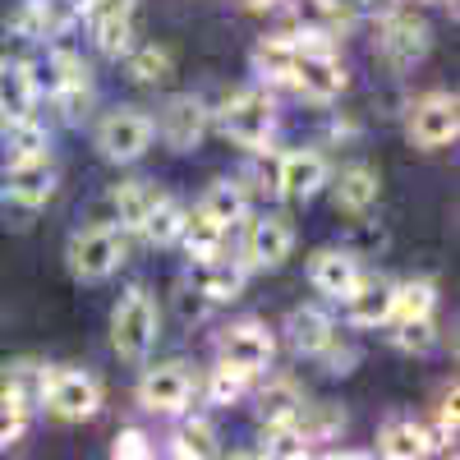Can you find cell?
<instances>
[{"instance_id": "cell-1", "label": "cell", "mask_w": 460, "mask_h": 460, "mask_svg": "<svg viewBox=\"0 0 460 460\" xmlns=\"http://www.w3.org/2000/svg\"><path fill=\"white\" fill-rule=\"evenodd\" d=\"M157 336H162V309H157V299H152V290L147 286L120 290V299H115V309H111L115 355H120L125 364H147Z\"/></svg>"}, {"instance_id": "cell-2", "label": "cell", "mask_w": 460, "mask_h": 460, "mask_svg": "<svg viewBox=\"0 0 460 460\" xmlns=\"http://www.w3.org/2000/svg\"><path fill=\"white\" fill-rule=\"evenodd\" d=\"M32 69L47 74V79H37V88L47 84V93H51V102H56V111L65 115V120L69 125H84L88 115H93V97H97L84 56L74 51V47H65V42H51L47 65H32Z\"/></svg>"}, {"instance_id": "cell-3", "label": "cell", "mask_w": 460, "mask_h": 460, "mask_svg": "<svg viewBox=\"0 0 460 460\" xmlns=\"http://www.w3.org/2000/svg\"><path fill=\"white\" fill-rule=\"evenodd\" d=\"M125 258H129V235H125L120 226H111V221H97V226L74 230L69 244H65L69 277L84 281V286H97V281L115 277Z\"/></svg>"}, {"instance_id": "cell-4", "label": "cell", "mask_w": 460, "mask_h": 460, "mask_svg": "<svg viewBox=\"0 0 460 460\" xmlns=\"http://www.w3.org/2000/svg\"><path fill=\"white\" fill-rule=\"evenodd\" d=\"M212 115H217L221 134L235 147H244V152H272V143H277V102L267 97L262 88L230 93L221 102V111H212Z\"/></svg>"}, {"instance_id": "cell-5", "label": "cell", "mask_w": 460, "mask_h": 460, "mask_svg": "<svg viewBox=\"0 0 460 460\" xmlns=\"http://www.w3.org/2000/svg\"><path fill=\"white\" fill-rule=\"evenodd\" d=\"M295 37V60H290V88L304 93L309 102H336L345 93V84H350V74H345L341 56H336V42H327V37Z\"/></svg>"}, {"instance_id": "cell-6", "label": "cell", "mask_w": 460, "mask_h": 460, "mask_svg": "<svg viewBox=\"0 0 460 460\" xmlns=\"http://www.w3.org/2000/svg\"><path fill=\"white\" fill-rule=\"evenodd\" d=\"M429 51H433V28L414 10H405V5L377 10V56L387 60V69L405 74L414 65H424Z\"/></svg>"}, {"instance_id": "cell-7", "label": "cell", "mask_w": 460, "mask_h": 460, "mask_svg": "<svg viewBox=\"0 0 460 460\" xmlns=\"http://www.w3.org/2000/svg\"><path fill=\"white\" fill-rule=\"evenodd\" d=\"M97 152L111 162V166H134L138 157H147L152 138H157V129H152V115L138 111V106H115L106 111L97 120Z\"/></svg>"}, {"instance_id": "cell-8", "label": "cell", "mask_w": 460, "mask_h": 460, "mask_svg": "<svg viewBox=\"0 0 460 460\" xmlns=\"http://www.w3.org/2000/svg\"><path fill=\"white\" fill-rule=\"evenodd\" d=\"M152 129H157V138L171 152H194V147H203V138L212 129V106L199 93H171L157 111V120H152Z\"/></svg>"}, {"instance_id": "cell-9", "label": "cell", "mask_w": 460, "mask_h": 460, "mask_svg": "<svg viewBox=\"0 0 460 460\" xmlns=\"http://www.w3.org/2000/svg\"><path fill=\"white\" fill-rule=\"evenodd\" d=\"M405 134L414 147L424 152H438V147H451L456 134H460V102L456 93H424L410 102V115H405Z\"/></svg>"}, {"instance_id": "cell-10", "label": "cell", "mask_w": 460, "mask_h": 460, "mask_svg": "<svg viewBox=\"0 0 460 460\" xmlns=\"http://www.w3.org/2000/svg\"><path fill=\"white\" fill-rule=\"evenodd\" d=\"M79 19L88 23L97 51L111 56V60H120L134 47L138 0H79Z\"/></svg>"}, {"instance_id": "cell-11", "label": "cell", "mask_w": 460, "mask_h": 460, "mask_svg": "<svg viewBox=\"0 0 460 460\" xmlns=\"http://www.w3.org/2000/svg\"><path fill=\"white\" fill-rule=\"evenodd\" d=\"M277 359V336L267 332L262 323L244 318V323H230L221 336H217V364H230L249 377H262Z\"/></svg>"}, {"instance_id": "cell-12", "label": "cell", "mask_w": 460, "mask_h": 460, "mask_svg": "<svg viewBox=\"0 0 460 460\" xmlns=\"http://www.w3.org/2000/svg\"><path fill=\"white\" fill-rule=\"evenodd\" d=\"M244 267H258V272H277V267L290 262L295 253V226L277 212H262V217H244Z\"/></svg>"}, {"instance_id": "cell-13", "label": "cell", "mask_w": 460, "mask_h": 460, "mask_svg": "<svg viewBox=\"0 0 460 460\" xmlns=\"http://www.w3.org/2000/svg\"><path fill=\"white\" fill-rule=\"evenodd\" d=\"M42 410H51L65 424H84V419H93L102 410V382L84 368H51Z\"/></svg>"}, {"instance_id": "cell-14", "label": "cell", "mask_w": 460, "mask_h": 460, "mask_svg": "<svg viewBox=\"0 0 460 460\" xmlns=\"http://www.w3.org/2000/svg\"><path fill=\"white\" fill-rule=\"evenodd\" d=\"M272 175H277V199H286V203H314L327 189V180H332V166H327L323 152H314V147H290V152L277 157Z\"/></svg>"}, {"instance_id": "cell-15", "label": "cell", "mask_w": 460, "mask_h": 460, "mask_svg": "<svg viewBox=\"0 0 460 460\" xmlns=\"http://www.w3.org/2000/svg\"><path fill=\"white\" fill-rule=\"evenodd\" d=\"M134 396L147 414H184L189 401H194V373L175 359L171 364H147Z\"/></svg>"}, {"instance_id": "cell-16", "label": "cell", "mask_w": 460, "mask_h": 460, "mask_svg": "<svg viewBox=\"0 0 460 460\" xmlns=\"http://www.w3.org/2000/svg\"><path fill=\"white\" fill-rule=\"evenodd\" d=\"M281 5H290V32L299 37L341 42L355 28V0H281Z\"/></svg>"}, {"instance_id": "cell-17", "label": "cell", "mask_w": 460, "mask_h": 460, "mask_svg": "<svg viewBox=\"0 0 460 460\" xmlns=\"http://www.w3.org/2000/svg\"><path fill=\"white\" fill-rule=\"evenodd\" d=\"M56 194V166H51V152L47 157H19V162H5V203L23 208V212H37L47 208Z\"/></svg>"}, {"instance_id": "cell-18", "label": "cell", "mask_w": 460, "mask_h": 460, "mask_svg": "<svg viewBox=\"0 0 460 460\" xmlns=\"http://www.w3.org/2000/svg\"><path fill=\"white\" fill-rule=\"evenodd\" d=\"M79 19V5H65V0H23L10 14V32L19 42H56L65 37Z\"/></svg>"}, {"instance_id": "cell-19", "label": "cell", "mask_w": 460, "mask_h": 460, "mask_svg": "<svg viewBox=\"0 0 460 460\" xmlns=\"http://www.w3.org/2000/svg\"><path fill=\"white\" fill-rule=\"evenodd\" d=\"M359 277H364V267H359V253L355 249H318L314 258H309V286L318 290V295H327V299H345L355 286H359Z\"/></svg>"}, {"instance_id": "cell-20", "label": "cell", "mask_w": 460, "mask_h": 460, "mask_svg": "<svg viewBox=\"0 0 460 460\" xmlns=\"http://www.w3.org/2000/svg\"><path fill=\"white\" fill-rule=\"evenodd\" d=\"M244 281H249V267L240 258H226L221 249L208 258H194V290L208 304H235L244 295Z\"/></svg>"}, {"instance_id": "cell-21", "label": "cell", "mask_w": 460, "mask_h": 460, "mask_svg": "<svg viewBox=\"0 0 460 460\" xmlns=\"http://www.w3.org/2000/svg\"><path fill=\"white\" fill-rule=\"evenodd\" d=\"M392 290L396 281L392 277H359V286L345 295V318H350V327H387L392 323Z\"/></svg>"}, {"instance_id": "cell-22", "label": "cell", "mask_w": 460, "mask_h": 460, "mask_svg": "<svg viewBox=\"0 0 460 460\" xmlns=\"http://www.w3.org/2000/svg\"><path fill=\"white\" fill-rule=\"evenodd\" d=\"M37 69L28 60H0V120L37 115Z\"/></svg>"}, {"instance_id": "cell-23", "label": "cell", "mask_w": 460, "mask_h": 460, "mask_svg": "<svg viewBox=\"0 0 460 460\" xmlns=\"http://www.w3.org/2000/svg\"><path fill=\"white\" fill-rule=\"evenodd\" d=\"M336 336V323L327 309H318V304H299V309L286 314V341L290 350L304 355V359H318V350Z\"/></svg>"}, {"instance_id": "cell-24", "label": "cell", "mask_w": 460, "mask_h": 460, "mask_svg": "<svg viewBox=\"0 0 460 460\" xmlns=\"http://www.w3.org/2000/svg\"><path fill=\"white\" fill-rule=\"evenodd\" d=\"M157 199H162V189L152 184V180H125V184H115L111 194H106L111 226H120L125 235H138L143 217L152 212V203H157Z\"/></svg>"}, {"instance_id": "cell-25", "label": "cell", "mask_w": 460, "mask_h": 460, "mask_svg": "<svg viewBox=\"0 0 460 460\" xmlns=\"http://www.w3.org/2000/svg\"><path fill=\"white\" fill-rule=\"evenodd\" d=\"M429 451H433L429 424H419L410 414H392L377 429V456H387V460H424Z\"/></svg>"}, {"instance_id": "cell-26", "label": "cell", "mask_w": 460, "mask_h": 460, "mask_svg": "<svg viewBox=\"0 0 460 460\" xmlns=\"http://www.w3.org/2000/svg\"><path fill=\"white\" fill-rule=\"evenodd\" d=\"M327 184H332V203H336V212H350V217H364V212L377 203V194H382L377 171L364 166V162L345 166V171H341L336 180H327Z\"/></svg>"}, {"instance_id": "cell-27", "label": "cell", "mask_w": 460, "mask_h": 460, "mask_svg": "<svg viewBox=\"0 0 460 460\" xmlns=\"http://www.w3.org/2000/svg\"><path fill=\"white\" fill-rule=\"evenodd\" d=\"M199 212H208L221 230L240 226V221L249 217V189H244V180H230V175L212 180V184H208V194L199 199Z\"/></svg>"}, {"instance_id": "cell-28", "label": "cell", "mask_w": 460, "mask_h": 460, "mask_svg": "<svg viewBox=\"0 0 460 460\" xmlns=\"http://www.w3.org/2000/svg\"><path fill=\"white\" fill-rule=\"evenodd\" d=\"M253 410H258V424H295L304 410V392L290 377H267L253 396Z\"/></svg>"}, {"instance_id": "cell-29", "label": "cell", "mask_w": 460, "mask_h": 460, "mask_svg": "<svg viewBox=\"0 0 460 460\" xmlns=\"http://www.w3.org/2000/svg\"><path fill=\"white\" fill-rule=\"evenodd\" d=\"M47 377H51V364H42V359H14V364L0 368V387L37 414V410H42V396H47Z\"/></svg>"}, {"instance_id": "cell-30", "label": "cell", "mask_w": 460, "mask_h": 460, "mask_svg": "<svg viewBox=\"0 0 460 460\" xmlns=\"http://www.w3.org/2000/svg\"><path fill=\"white\" fill-rule=\"evenodd\" d=\"M184 217H189V208H184V203H175L171 194H162L157 203H152V212L143 217L138 235H143V240H147L152 249H171V244H180Z\"/></svg>"}, {"instance_id": "cell-31", "label": "cell", "mask_w": 460, "mask_h": 460, "mask_svg": "<svg viewBox=\"0 0 460 460\" xmlns=\"http://www.w3.org/2000/svg\"><path fill=\"white\" fill-rule=\"evenodd\" d=\"M217 451H221V438H217V429H212V419L194 414V419H180V424H175V433H171V456H180V460H208V456H217Z\"/></svg>"}, {"instance_id": "cell-32", "label": "cell", "mask_w": 460, "mask_h": 460, "mask_svg": "<svg viewBox=\"0 0 460 460\" xmlns=\"http://www.w3.org/2000/svg\"><path fill=\"white\" fill-rule=\"evenodd\" d=\"M5 125V162L19 157H47L51 152V134L37 115H19V120H0Z\"/></svg>"}, {"instance_id": "cell-33", "label": "cell", "mask_w": 460, "mask_h": 460, "mask_svg": "<svg viewBox=\"0 0 460 460\" xmlns=\"http://www.w3.org/2000/svg\"><path fill=\"white\" fill-rule=\"evenodd\" d=\"M249 60H253V74H258L262 84H286L290 79V60H295V37L290 32L262 37Z\"/></svg>"}, {"instance_id": "cell-34", "label": "cell", "mask_w": 460, "mask_h": 460, "mask_svg": "<svg viewBox=\"0 0 460 460\" xmlns=\"http://www.w3.org/2000/svg\"><path fill=\"white\" fill-rule=\"evenodd\" d=\"M120 60H125V69H129V79H134V84H166V79H171V69H175L171 51L157 47V42H134Z\"/></svg>"}, {"instance_id": "cell-35", "label": "cell", "mask_w": 460, "mask_h": 460, "mask_svg": "<svg viewBox=\"0 0 460 460\" xmlns=\"http://www.w3.org/2000/svg\"><path fill=\"white\" fill-rule=\"evenodd\" d=\"M433 309H438V286L429 277L396 281V290H392V323L396 318H429Z\"/></svg>"}, {"instance_id": "cell-36", "label": "cell", "mask_w": 460, "mask_h": 460, "mask_svg": "<svg viewBox=\"0 0 460 460\" xmlns=\"http://www.w3.org/2000/svg\"><path fill=\"white\" fill-rule=\"evenodd\" d=\"M180 244H184V253L189 258H208V253H217L221 244H226V230L208 217V212H189L184 217V230H180Z\"/></svg>"}, {"instance_id": "cell-37", "label": "cell", "mask_w": 460, "mask_h": 460, "mask_svg": "<svg viewBox=\"0 0 460 460\" xmlns=\"http://www.w3.org/2000/svg\"><path fill=\"white\" fill-rule=\"evenodd\" d=\"M295 424H299L304 438H309V447H314V442H341V433H345V410H341V405H304Z\"/></svg>"}, {"instance_id": "cell-38", "label": "cell", "mask_w": 460, "mask_h": 460, "mask_svg": "<svg viewBox=\"0 0 460 460\" xmlns=\"http://www.w3.org/2000/svg\"><path fill=\"white\" fill-rule=\"evenodd\" d=\"M314 447L309 438L299 433V424H262V438H258V456H277V460H304Z\"/></svg>"}, {"instance_id": "cell-39", "label": "cell", "mask_w": 460, "mask_h": 460, "mask_svg": "<svg viewBox=\"0 0 460 460\" xmlns=\"http://www.w3.org/2000/svg\"><path fill=\"white\" fill-rule=\"evenodd\" d=\"M392 327V345L396 350H405V355H429L433 345H438V323H433V314L429 318H396V323H387Z\"/></svg>"}, {"instance_id": "cell-40", "label": "cell", "mask_w": 460, "mask_h": 460, "mask_svg": "<svg viewBox=\"0 0 460 460\" xmlns=\"http://www.w3.org/2000/svg\"><path fill=\"white\" fill-rule=\"evenodd\" d=\"M249 373H240V368H230V364H217L212 373H208V401L212 405H221V410H230V405H240L244 396H249Z\"/></svg>"}, {"instance_id": "cell-41", "label": "cell", "mask_w": 460, "mask_h": 460, "mask_svg": "<svg viewBox=\"0 0 460 460\" xmlns=\"http://www.w3.org/2000/svg\"><path fill=\"white\" fill-rule=\"evenodd\" d=\"M28 419H32V410H28V405H19L5 387H0V451L14 447V442L28 433Z\"/></svg>"}, {"instance_id": "cell-42", "label": "cell", "mask_w": 460, "mask_h": 460, "mask_svg": "<svg viewBox=\"0 0 460 460\" xmlns=\"http://www.w3.org/2000/svg\"><path fill=\"white\" fill-rule=\"evenodd\" d=\"M318 359L327 364V373H336V377H345V373H355V364H359V345H350V341H341V332L318 350Z\"/></svg>"}, {"instance_id": "cell-43", "label": "cell", "mask_w": 460, "mask_h": 460, "mask_svg": "<svg viewBox=\"0 0 460 460\" xmlns=\"http://www.w3.org/2000/svg\"><path fill=\"white\" fill-rule=\"evenodd\" d=\"M152 451H157V447H152V438L143 429H120L111 438V456L115 460H147Z\"/></svg>"}, {"instance_id": "cell-44", "label": "cell", "mask_w": 460, "mask_h": 460, "mask_svg": "<svg viewBox=\"0 0 460 460\" xmlns=\"http://www.w3.org/2000/svg\"><path fill=\"white\" fill-rule=\"evenodd\" d=\"M240 5H244V10H258V14H262V10H281V0H240Z\"/></svg>"}, {"instance_id": "cell-45", "label": "cell", "mask_w": 460, "mask_h": 460, "mask_svg": "<svg viewBox=\"0 0 460 460\" xmlns=\"http://www.w3.org/2000/svg\"><path fill=\"white\" fill-rule=\"evenodd\" d=\"M424 5H442V0H424Z\"/></svg>"}]
</instances>
